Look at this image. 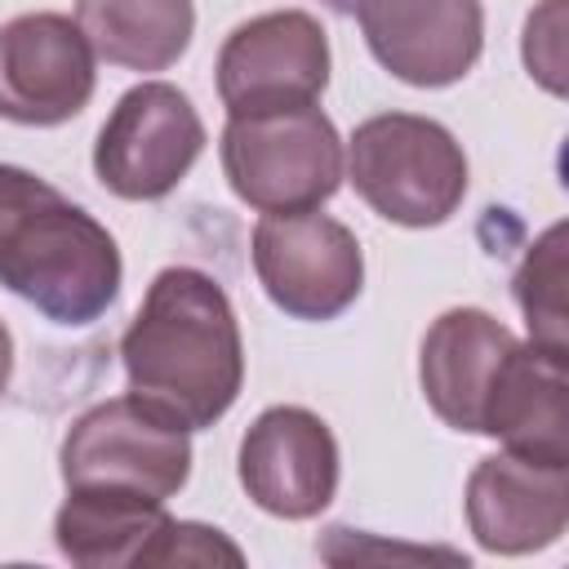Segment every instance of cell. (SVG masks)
<instances>
[{"label":"cell","instance_id":"cell-1","mask_svg":"<svg viewBox=\"0 0 569 569\" xmlns=\"http://www.w3.org/2000/svg\"><path fill=\"white\" fill-rule=\"evenodd\" d=\"M129 396L187 431L213 427L244 387V342L227 289L200 267H164L120 338Z\"/></svg>","mask_w":569,"mask_h":569},{"label":"cell","instance_id":"cell-2","mask_svg":"<svg viewBox=\"0 0 569 569\" xmlns=\"http://www.w3.org/2000/svg\"><path fill=\"white\" fill-rule=\"evenodd\" d=\"M116 236L22 164H0V284L62 329H84L120 298Z\"/></svg>","mask_w":569,"mask_h":569},{"label":"cell","instance_id":"cell-3","mask_svg":"<svg viewBox=\"0 0 569 569\" xmlns=\"http://www.w3.org/2000/svg\"><path fill=\"white\" fill-rule=\"evenodd\" d=\"M342 173L356 196L396 227H440L467 196V156L458 138L427 116L382 111L356 124Z\"/></svg>","mask_w":569,"mask_h":569},{"label":"cell","instance_id":"cell-4","mask_svg":"<svg viewBox=\"0 0 569 569\" xmlns=\"http://www.w3.org/2000/svg\"><path fill=\"white\" fill-rule=\"evenodd\" d=\"M218 156L231 191L258 213L320 209L342 187V138L316 102L231 116Z\"/></svg>","mask_w":569,"mask_h":569},{"label":"cell","instance_id":"cell-5","mask_svg":"<svg viewBox=\"0 0 569 569\" xmlns=\"http://www.w3.org/2000/svg\"><path fill=\"white\" fill-rule=\"evenodd\" d=\"M58 471L67 489H116L164 502L191 476V436L138 396H116L67 427Z\"/></svg>","mask_w":569,"mask_h":569},{"label":"cell","instance_id":"cell-6","mask_svg":"<svg viewBox=\"0 0 569 569\" xmlns=\"http://www.w3.org/2000/svg\"><path fill=\"white\" fill-rule=\"evenodd\" d=\"M204 151V120L169 80H142L98 129L93 173L120 200L169 196Z\"/></svg>","mask_w":569,"mask_h":569},{"label":"cell","instance_id":"cell-7","mask_svg":"<svg viewBox=\"0 0 569 569\" xmlns=\"http://www.w3.org/2000/svg\"><path fill=\"white\" fill-rule=\"evenodd\" d=\"M253 276L293 320H333L365 289V253L347 222L302 209L262 213L253 227Z\"/></svg>","mask_w":569,"mask_h":569},{"label":"cell","instance_id":"cell-8","mask_svg":"<svg viewBox=\"0 0 569 569\" xmlns=\"http://www.w3.org/2000/svg\"><path fill=\"white\" fill-rule=\"evenodd\" d=\"M213 71L227 116L311 107L329 84V36L307 9H271L222 40Z\"/></svg>","mask_w":569,"mask_h":569},{"label":"cell","instance_id":"cell-9","mask_svg":"<svg viewBox=\"0 0 569 569\" xmlns=\"http://www.w3.org/2000/svg\"><path fill=\"white\" fill-rule=\"evenodd\" d=\"M93 49L67 13H18L0 27V120L53 129L76 120L98 84Z\"/></svg>","mask_w":569,"mask_h":569},{"label":"cell","instance_id":"cell-10","mask_svg":"<svg viewBox=\"0 0 569 569\" xmlns=\"http://www.w3.org/2000/svg\"><path fill=\"white\" fill-rule=\"evenodd\" d=\"M236 471L249 502L267 516L311 520L333 502L342 458L320 413L302 405H271L249 422Z\"/></svg>","mask_w":569,"mask_h":569},{"label":"cell","instance_id":"cell-11","mask_svg":"<svg viewBox=\"0 0 569 569\" xmlns=\"http://www.w3.org/2000/svg\"><path fill=\"white\" fill-rule=\"evenodd\" d=\"M351 13L373 62L413 89L458 84L485 49L480 0H356Z\"/></svg>","mask_w":569,"mask_h":569},{"label":"cell","instance_id":"cell-12","mask_svg":"<svg viewBox=\"0 0 569 569\" xmlns=\"http://www.w3.org/2000/svg\"><path fill=\"white\" fill-rule=\"evenodd\" d=\"M569 525V462L525 453L480 458L467 476V529L493 556H529L560 542Z\"/></svg>","mask_w":569,"mask_h":569},{"label":"cell","instance_id":"cell-13","mask_svg":"<svg viewBox=\"0 0 569 569\" xmlns=\"http://www.w3.org/2000/svg\"><path fill=\"white\" fill-rule=\"evenodd\" d=\"M520 338L480 307H449L431 320L418 351V382L431 413L467 436H480L489 387Z\"/></svg>","mask_w":569,"mask_h":569},{"label":"cell","instance_id":"cell-14","mask_svg":"<svg viewBox=\"0 0 569 569\" xmlns=\"http://www.w3.org/2000/svg\"><path fill=\"white\" fill-rule=\"evenodd\" d=\"M178 525L164 502L138 493L67 489L53 516V542L80 569H160L173 565Z\"/></svg>","mask_w":569,"mask_h":569},{"label":"cell","instance_id":"cell-15","mask_svg":"<svg viewBox=\"0 0 569 569\" xmlns=\"http://www.w3.org/2000/svg\"><path fill=\"white\" fill-rule=\"evenodd\" d=\"M569 356L547 351L538 342H516L502 360L480 436L502 440V449L538 458V462H569Z\"/></svg>","mask_w":569,"mask_h":569},{"label":"cell","instance_id":"cell-16","mask_svg":"<svg viewBox=\"0 0 569 569\" xmlns=\"http://www.w3.org/2000/svg\"><path fill=\"white\" fill-rule=\"evenodd\" d=\"M76 22L98 58L124 71L173 67L196 36L191 0H76Z\"/></svg>","mask_w":569,"mask_h":569},{"label":"cell","instance_id":"cell-17","mask_svg":"<svg viewBox=\"0 0 569 569\" xmlns=\"http://www.w3.org/2000/svg\"><path fill=\"white\" fill-rule=\"evenodd\" d=\"M565 280H569V262H565V222H551L525 253L511 293L516 307L529 325V342L569 356V311H565Z\"/></svg>","mask_w":569,"mask_h":569},{"label":"cell","instance_id":"cell-18","mask_svg":"<svg viewBox=\"0 0 569 569\" xmlns=\"http://www.w3.org/2000/svg\"><path fill=\"white\" fill-rule=\"evenodd\" d=\"M525 67L547 93H565V0H542L525 22Z\"/></svg>","mask_w":569,"mask_h":569},{"label":"cell","instance_id":"cell-19","mask_svg":"<svg viewBox=\"0 0 569 569\" xmlns=\"http://www.w3.org/2000/svg\"><path fill=\"white\" fill-rule=\"evenodd\" d=\"M9 378H13V338H9V329L0 320V396L9 391Z\"/></svg>","mask_w":569,"mask_h":569},{"label":"cell","instance_id":"cell-20","mask_svg":"<svg viewBox=\"0 0 569 569\" xmlns=\"http://www.w3.org/2000/svg\"><path fill=\"white\" fill-rule=\"evenodd\" d=\"M320 4H329L333 13H351L356 9V0H320Z\"/></svg>","mask_w":569,"mask_h":569}]
</instances>
